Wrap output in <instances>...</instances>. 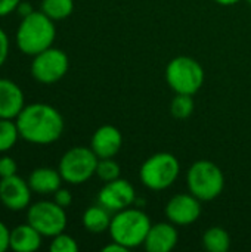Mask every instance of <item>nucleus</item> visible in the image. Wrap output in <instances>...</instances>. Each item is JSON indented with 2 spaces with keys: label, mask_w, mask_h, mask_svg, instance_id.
I'll return each instance as SVG.
<instances>
[{
  "label": "nucleus",
  "mask_w": 251,
  "mask_h": 252,
  "mask_svg": "<svg viewBox=\"0 0 251 252\" xmlns=\"http://www.w3.org/2000/svg\"><path fill=\"white\" fill-rule=\"evenodd\" d=\"M9 242H10V230L4 223L0 221V252L9 250Z\"/></svg>",
  "instance_id": "29"
},
{
  "label": "nucleus",
  "mask_w": 251,
  "mask_h": 252,
  "mask_svg": "<svg viewBox=\"0 0 251 252\" xmlns=\"http://www.w3.org/2000/svg\"><path fill=\"white\" fill-rule=\"evenodd\" d=\"M19 130L15 120L9 118H0V154L10 151L18 139H19Z\"/></svg>",
  "instance_id": "21"
},
{
  "label": "nucleus",
  "mask_w": 251,
  "mask_h": 252,
  "mask_svg": "<svg viewBox=\"0 0 251 252\" xmlns=\"http://www.w3.org/2000/svg\"><path fill=\"white\" fill-rule=\"evenodd\" d=\"M56 37L55 21L41 10H33L22 16L16 30V46L28 56H34L52 47Z\"/></svg>",
  "instance_id": "2"
},
{
  "label": "nucleus",
  "mask_w": 251,
  "mask_h": 252,
  "mask_svg": "<svg viewBox=\"0 0 251 252\" xmlns=\"http://www.w3.org/2000/svg\"><path fill=\"white\" fill-rule=\"evenodd\" d=\"M247 1H249V4H250V6H251V0H247Z\"/></svg>",
  "instance_id": "33"
},
{
  "label": "nucleus",
  "mask_w": 251,
  "mask_h": 252,
  "mask_svg": "<svg viewBox=\"0 0 251 252\" xmlns=\"http://www.w3.org/2000/svg\"><path fill=\"white\" fill-rule=\"evenodd\" d=\"M123 146V134L114 126H102L99 127L92 139H90V149L96 154L99 159L102 158H114Z\"/></svg>",
  "instance_id": "13"
},
{
  "label": "nucleus",
  "mask_w": 251,
  "mask_h": 252,
  "mask_svg": "<svg viewBox=\"0 0 251 252\" xmlns=\"http://www.w3.org/2000/svg\"><path fill=\"white\" fill-rule=\"evenodd\" d=\"M111 211H108L105 207H102L101 204L99 205H93V207H89L84 213H83V226L87 232L90 233H104L109 229V224H111V216H109Z\"/></svg>",
  "instance_id": "18"
},
{
  "label": "nucleus",
  "mask_w": 251,
  "mask_h": 252,
  "mask_svg": "<svg viewBox=\"0 0 251 252\" xmlns=\"http://www.w3.org/2000/svg\"><path fill=\"white\" fill-rule=\"evenodd\" d=\"M99 158L90 148L75 146L67 151L58 165L64 182L70 185H83L96 174Z\"/></svg>",
  "instance_id": "7"
},
{
  "label": "nucleus",
  "mask_w": 251,
  "mask_h": 252,
  "mask_svg": "<svg viewBox=\"0 0 251 252\" xmlns=\"http://www.w3.org/2000/svg\"><path fill=\"white\" fill-rule=\"evenodd\" d=\"M18 171V164L10 157H1L0 158V179L15 176Z\"/></svg>",
  "instance_id": "25"
},
{
  "label": "nucleus",
  "mask_w": 251,
  "mask_h": 252,
  "mask_svg": "<svg viewBox=\"0 0 251 252\" xmlns=\"http://www.w3.org/2000/svg\"><path fill=\"white\" fill-rule=\"evenodd\" d=\"M151 226L152 224L146 213L139 208L129 207L112 216L108 232L112 241L124 245L127 250H132L143 245Z\"/></svg>",
  "instance_id": "3"
},
{
  "label": "nucleus",
  "mask_w": 251,
  "mask_h": 252,
  "mask_svg": "<svg viewBox=\"0 0 251 252\" xmlns=\"http://www.w3.org/2000/svg\"><path fill=\"white\" fill-rule=\"evenodd\" d=\"M120 173H121V167L115 159H112V158L99 159L98 167H96V176L102 182H105V183L112 182L120 177Z\"/></svg>",
  "instance_id": "23"
},
{
  "label": "nucleus",
  "mask_w": 251,
  "mask_h": 252,
  "mask_svg": "<svg viewBox=\"0 0 251 252\" xmlns=\"http://www.w3.org/2000/svg\"><path fill=\"white\" fill-rule=\"evenodd\" d=\"M203 207L201 201L189 193H178L169 199L164 208L167 220L176 226H189L194 224L201 216Z\"/></svg>",
  "instance_id": "10"
},
{
  "label": "nucleus",
  "mask_w": 251,
  "mask_h": 252,
  "mask_svg": "<svg viewBox=\"0 0 251 252\" xmlns=\"http://www.w3.org/2000/svg\"><path fill=\"white\" fill-rule=\"evenodd\" d=\"M98 201L108 211L117 213L132 207L136 202V192L129 180L118 177L104 185V188L99 190Z\"/></svg>",
  "instance_id": "11"
},
{
  "label": "nucleus",
  "mask_w": 251,
  "mask_h": 252,
  "mask_svg": "<svg viewBox=\"0 0 251 252\" xmlns=\"http://www.w3.org/2000/svg\"><path fill=\"white\" fill-rule=\"evenodd\" d=\"M25 106L22 89L12 80L0 78V118L16 120Z\"/></svg>",
  "instance_id": "15"
},
{
  "label": "nucleus",
  "mask_w": 251,
  "mask_h": 252,
  "mask_svg": "<svg viewBox=\"0 0 251 252\" xmlns=\"http://www.w3.org/2000/svg\"><path fill=\"white\" fill-rule=\"evenodd\" d=\"M188 190L201 202L213 201L225 189V174L220 167L212 161H195L186 173Z\"/></svg>",
  "instance_id": "4"
},
{
  "label": "nucleus",
  "mask_w": 251,
  "mask_h": 252,
  "mask_svg": "<svg viewBox=\"0 0 251 252\" xmlns=\"http://www.w3.org/2000/svg\"><path fill=\"white\" fill-rule=\"evenodd\" d=\"M180 174L179 159L169 152L151 155L139 168V180L149 190H166L175 185Z\"/></svg>",
  "instance_id": "5"
},
{
  "label": "nucleus",
  "mask_w": 251,
  "mask_h": 252,
  "mask_svg": "<svg viewBox=\"0 0 251 252\" xmlns=\"http://www.w3.org/2000/svg\"><path fill=\"white\" fill-rule=\"evenodd\" d=\"M21 0H0V16H6L15 12L19 6Z\"/></svg>",
  "instance_id": "28"
},
{
  "label": "nucleus",
  "mask_w": 251,
  "mask_h": 252,
  "mask_svg": "<svg viewBox=\"0 0 251 252\" xmlns=\"http://www.w3.org/2000/svg\"><path fill=\"white\" fill-rule=\"evenodd\" d=\"M203 245L210 252H226L231 247V236L223 227H210L203 235Z\"/></svg>",
  "instance_id": "19"
},
{
  "label": "nucleus",
  "mask_w": 251,
  "mask_h": 252,
  "mask_svg": "<svg viewBox=\"0 0 251 252\" xmlns=\"http://www.w3.org/2000/svg\"><path fill=\"white\" fill-rule=\"evenodd\" d=\"M19 136L33 145H50L64 133V117L61 112L47 103L25 105L16 117Z\"/></svg>",
  "instance_id": "1"
},
{
  "label": "nucleus",
  "mask_w": 251,
  "mask_h": 252,
  "mask_svg": "<svg viewBox=\"0 0 251 252\" xmlns=\"http://www.w3.org/2000/svg\"><path fill=\"white\" fill-rule=\"evenodd\" d=\"M104 252H126L129 251L124 245H121V244H118V242H115V241H112L109 245H107V247H104Z\"/></svg>",
  "instance_id": "30"
},
{
  "label": "nucleus",
  "mask_w": 251,
  "mask_h": 252,
  "mask_svg": "<svg viewBox=\"0 0 251 252\" xmlns=\"http://www.w3.org/2000/svg\"><path fill=\"white\" fill-rule=\"evenodd\" d=\"M70 68V59L67 53L56 47H49L33 56L31 75L41 84H53L62 80Z\"/></svg>",
  "instance_id": "9"
},
{
  "label": "nucleus",
  "mask_w": 251,
  "mask_h": 252,
  "mask_svg": "<svg viewBox=\"0 0 251 252\" xmlns=\"http://www.w3.org/2000/svg\"><path fill=\"white\" fill-rule=\"evenodd\" d=\"M27 223L43 236L53 238L65 230L67 213L65 208L59 207L55 201H38L28 207Z\"/></svg>",
  "instance_id": "8"
},
{
  "label": "nucleus",
  "mask_w": 251,
  "mask_h": 252,
  "mask_svg": "<svg viewBox=\"0 0 251 252\" xmlns=\"http://www.w3.org/2000/svg\"><path fill=\"white\" fill-rule=\"evenodd\" d=\"M194 99L191 94H180L176 93V96L173 97L172 103H170V112L176 120H185L188 117L192 115L194 112Z\"/></svg>",
  "instance_id": "22"
},
{
  "label": "nucleus",
  "mask_w": 251,
  "mask_h": 252,
  "mask_svg": "<svg viewBox=\"0 0 251 252\" xmlns=\"http://www.w3.org/2000/svg\"><path fill=\"white\" fill-rule=\"evenodd\" d=\"M40 10L55 22L64 21L72 13L74 0H41Z\"/></svg>",
  "instance_id": "20"
},
{
  "label": "nucleus",
  "mask_w": 251,
  "mask_h": 252,
  "mask_svg": "<svg viewBox=\"0 0 251 252\" xmlns=\"http://www.w3.org/2000/svg\"><path fill=\"white\" fill-rule=\"evenodd\" d=\"M16 10H18L22 16H25V15H28V13H31V12H33V9L28 6V3H22V1L19 3V6H18V9H16Z\"/></svg>",
  "instance_id": "31"
},
{
  "label": "nucleus",
  "mask_w": 251,
  "mask_h": 252,
  "mask_svg": "<svg viewBox=\"0 0 251 252\" xmlns=\"http://www.w3.org/2000/svg\"><path fill=\"white\" fill-rule=\"evenodd\" d=\"M27 182L33 192L40 195H49V193H55L61 188L64 179L59 170L50 167H38L31 171Z\"/></svg>",
  "instance_id": "16"
},
{
  "label": "nucleus",
  "mask_w": 251,
  "mask_h": 252,
  "mask_svg": "<svg viewBox=\"0 0 251 252\" xmlns=\"http://www.w3.org/2000/svg\"><path fill=\"white\" fill-rule=\"evenodd\" d=\"M213 1H216L220 6H232V4H237L241 0H213Z\"/></svg>",
  "instance_id": "32"
},
{
  "label": "nucleus",
  "mask_w": 251,
  "mask_h": 252,
  "mask_svg": "<svg viewBox=\"0 0 251 252\" xmlns=\"http://www.w3.org/2000/svg\"><path fill=\"white\" fill-rule=\"evenodd\" d=\"M166 81L175 93L194 96L204 84V69L191 56H176L167 63Z\"/></svg>",
  "instance_id": "6"
},
{
  "label": "nucleus",
  "mask_w": 251,
  "mask_h": 252,
  "mask_svg": "<svg viewBox=\"0 0 251 252\" xmlns=\"http://www.w3.org/2000/svg\"><path fill=\"white\" fill-rule=\"evenodd\" d=\"M179 241V233L176 229V224L173 223H157L152 224L143 247L148 252H170Z\"/></svg>",
  "instance_id": "14"
},
{
  "label": "nucleus",
  "mask_w": 251,
  "mask_h": 252,
  "mask_svg": "<svg viewBox=\"0 0 251 252\" xmlns=\"http://www.w3.org/2000/svg\"><path fill=\"white\" fill-rule=\"evenodd\" d=\"M31 188L19 176L0 179V202L10 211H21L30 207Z\"/></svg>",
  "instance_id": "12"
},
{
  "label": "nucleus",
  "mask_w": 251,
  "mask_h": 252,
  "mask_svg": "<svg viewBox=\"0 0 251 252\" xmlns=\"http://www.w3.org/2000/svg\"><path fill=\"white\" fill-rule=\"evenodd\" d=\"M53 201L62 207V208H68L71 204H72V195L68 189H64V188H59L55 193H53Z\"/></svg>",
  "instance_id": "26"
},
{
  "label": "nucleus",
  "mask_w": 251,
  "mask_h": 252,
  "mask_svg": "<svg viewBox=\"0 0 251 252\" xmlns=\"http://www.w3.org/2000/svg\"><path fill=\"white\" fill-rule=\"evenodd\" d=\"M43 235L30 223L19 224L10 229L9 250L15 252H34L41 247Z\"/></svg>",
  "instance_id": "17"
},
{
  "label": "nucleus",
  "mask_w": 251,
  "mask_h": 252,
  "mask_svg": "<svg viewBox=\"0 0 251 252\" xmlns=\"http://www.w3.org/2000/svg\"><path fill=\"white\" fill-rule=\"evenodd\" d=\"M49 250L52 252H77L78 251V244L72 236L62 232V233L52 238Z\"/></svg>",
  "instance_id": "24"
},
{
  "label": "nucleus",
  "mask_w": 251,
  "mask_h": 252,
  "mask_svg": "<svg viewBox=\"0 0 251 252\" xmlns=\"http://www.w3.org/2000/svg\"><path fill=\"white\" fill-rule=\"evenodd\" d=\"M7 56H9V37L0 28V66L4 65Z\"/></svg>",
  "instance_id": "27"
}]
</instances>
